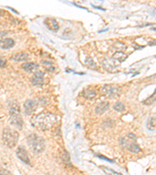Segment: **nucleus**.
I'll list each match as a JSON object with an SVG mask.
<instances>
[{
	"label": "nucleus",
	"mask_w": 156,
	"mask_h": 175,
	"mask_svg": "<svg viewBox=\"0 0 156 175\" xmlns=\"http://www.w3.org/2000/svg\"><path fill=\"white\" fill-rule=\"evenodd\" d=\"M57 118L49 112H41L34 115L31 119V123L33 127L41 131H47L56 124Z\"/></svg>",
	"instance_id": "f257e3e1"
},
{
	"label": "nucleus",
	"mask_w": 156,
	"mask_h": 175,
	"mask_svg": "<svg viewBox=\"0 0 156 175\" xmlns=\"http://www.w3.org/2000/svg\"><path fill=\"white\" fill-rule=\"evenodd\" d=\"M9 113H10V124L18 129H21L23 128V121L20 115V108L18 102L13 101L10 103Z\"/></svg>",
	"instance_id": "f03ea898"
},
{
	"label": "nucleus",
	"mask_w": 156,
	"mask_h": 175,
	"mask_svg": "<svg viewBox=\"0 0 156 175\" xmlns=\"http://www.w3.org/2000/svg\"><path fill=\"white\" fill-rule=\"evenodd\" d=\"M27 143L30 149L34 153H41L45 149V142L44 139L38 135L31 134L27 137Z\"/></svg>",
	"instance_id": "7ed1b4c3"
},
{
	"label": "nucleus",
	"mask_w": 156,
	"mask_h": 175,
	"mask_svg": "<svg viewBox=\"0 0 156 175\" xmlns=\"http://www.w3.org/2000/svg\"><path fill=\"white\" fill-rule=\"evenodd\" d=\"M2 140L8 148L15 147L19 140V133L16 130L6 127L2 131Z\"/></svg>",
	"instance_id": "20e7f679"
},
{
	"label": "nucleus",
	"mask_w": 156,
	"mask_h": 175,
	"mask_svg": "<svg viewBox=\"0 0 156 175\" xmlns=\"http://www.w3.org/2000/svg\"><path fill=\"white\" fill-rule=\"evenodd\" d=\"M102 93L108 98H114L120 96V90L115 85H105L102 88Z\"/></svg>",
	"instance_id": "39448f33"
},
{
	"label": "nucleus",
	"mask_w": 156,
	"mask_h": 175,
	"mask_svg": "<svg viewBox=\"0 0 156 175\" xmlns=\"http://www.w3.org/2000/svg\"><path fill=\"white\" fill-rule=\"evenodd\" d=\"M38 102L34 100H27L23 104V109L27 115H31L35 112L38 108Z\"/></svg>",
	"instance_id": "423d86ee"
},
{
	"label": "nucleus",
	"mask_w": 156,
	"mask_h": 175,
	"mask_svg": "<svg viewBox=\"0 0 156 175\" xmlns=\"http://www.w3.org/2000/svg\"><path fill=\"white\" fill-rule=\"evenodd\" d=\"M44 74L42 72H36L33 77L31 79V83L33 84L34 86H37V87H40L44 84Z\"/></svg>",
	"instance_id": "0eeeda50"
},
{
	"label": "nucleus",
	"mask_w": 156,
	"mask_h": 175,
	"mask_svg": "<svg viewBox=\"0 0 156 175\" xmlns=\"http://www.w3.org/2000/svg\"><path fill=\"white\" fill-rule=\"evenodd\" d=\"M16 153H17V157L20 159L22 162H23L26 164H30V159L27 155V153L26 149L23 146H18L17 151H16Z\"/></svg>",
	"instance_id": "6e6552de"
},
{
	"label": "nucleus",
	"mask_w": 156,
	"mask_h": 175,
	"mask_svg": "<svg viewBox=\"0 0 156 175\" xmlns=\"http://www.w3.org/2000/svg\"><path fill=\"white\" fill-rule=\"evenodd\" d=\"M44 23H45L46 26L48 28L49 30L53 31H56L59 30V25L58 23V22L56 21L55 19L53 18H47L44 20Z\"/></svg>",
	"instance_id": "1a4fd4ad"
},
{
	"label": "nucleus",
	"mask_w": 156,
	"mask_h": 175,
	"mask_svg": "<svg viewBox=\"0 0 156 175\" xmlns=\"http://www.w3.org/2000/svg\"><path fill=\"white\" fill-rule=\"evenodd\" d=\"M15 44V41L12 38H4L0 40V48L2 49H10Z\"/></svg>",
	"instance_id": "9d476101"
},
{
	"label": "nucleus",
	"mask_w": 156,
	"mask_h": 175,
	"mask_svg": "<svg viewBox=\"0 0 156 175\" xmlns=\"http://www.w3.org/2000/svg\"><path fill=\"white\" fill-rule=\"evenodd\" d=\"M109 108V103L107 101L101 102L100 104L97 105L95 108V113L99 115H102L106 111H108Z\"/></svg>",
	"instance_id": "9b49d317"
},
{
	"label": "nucleus",
	"mask_w": 156,
	"mask_h": 175,
	"mask_svg": "<svg viewBox=\"0 0 156 175\" xmlns=\"http://www.w3.org/2000/svg\"><path fill=\"white\" fill-rule=\"evenodd\" d=\"M127 59V55L123 51H117L112 55V60L114 62H117L118 64L124 62Z\"/></svg>",
	"instance_id": "f8f14e48"
},
{
	"label": "nucleus",
	"mask_w": 156,
	"mask_h": 175,
	"mask_svg": "<svg viewBox=\"0 0 156 175\" xmlns=\"http://www.w3.org/2000/svg\"><path fill=\"white\" fill-rule=\"evenodd\" d=\"M22 69L27 72H32L36 70L38 68V65L34 62H28V63H24L22 65Z\"/></svg>",
	"instance_id": "ddd939ff"
},
{
	"label": "nucleus",
	"mask_w": 156,
	"mask_h": 175,
	"mask_svg": "<svg viewBox=\"0 0 156 175\" xmlns=\"http://www.w3.org/2000/svg\"><path fill=\"white\" fill-rule=\"evenodd\" d=\"M11 59L16 61V62H23L29 59V55L26 53H17L11 57Z\"/></svg>",
	"instance_id": "4468645a"
},
{
	"label": "nucleus",
	"mask_w": 156,
	"mask_h": 175,
	"mask_svg": "<svg viewBox=\"0 0 156 175\" xmlns=\"http://www.w3.org/2000/svg\"><path fill=\"white\" fill-rule=\"evenodd\" d=\"M83 97L84 98L87 99V100H92L93 98H95L96 96V93L94 90H91V89H85L84 90L82 93Z\"/></svg>",
	"instance_id": "2eb2a0df"
},
{
	"label": "nucleus",
	"mask_w": 156,
	"mask_h": 175,
	"mask_svg": "<svg viewBox=\"0 0 156 175\" xmlns=\"http://www.w3.org/2000/svg\"><path fill=\"white\" fill-rule=\"evenodd\" d=\"M100 168L102 169V171L106 175H123L121 173L115 171V170H112V169L108 168V167H105V166H101Z\"/></svg>",
	"instance_id": "dca6fc26"
},
{
	"label": "nucleus",
	"mask_w": 156,
	"mask_h": 175,
	"mask_svg": "<svg viewBox=\"0 0 156 175\" xmlns=\"http://www.w3.org/2000/svg\"><path fill=\"white\" fill-rule=\"evenodd\" d=\"M127 145V149H128L130 152L133 153H137L141 151L139 146L135 143H129V144H125Z\"/></svg>",
	"instance_id": "f3484780"
},
{
	"label": "nucleus",
	"mask_w": 156,
	"mask_h": 175,
	"mask_svg": "<svg viewBox=\"0 0 156 175\" xmlns=\"http://www.w3.org/2000/svg\"><path fill=\"white\" fill-rule=\"evenodd\" d=\"M147 128L150 131H154L155 130V117L150 118L147 122Z\"/></svg>",
	"instance_id": "a211bd4d"
},
{
	"label": "nucleus",
	"mask_w": 156,
	"mask_h": 175,
	"mask_svg": "<svg viewBox=\"0 0 156 175\" xmlns=\"http://www.w3.org/2000/svg\"><path fill=\"white\" fill-rule=\"evenodd\" d=\"M154 101H155V93L151 95V97H148V99H146L145 101H143V104L145 105H151Z\"/></svg>",
	"instance_id": "6ab92c4d"
},
{
	"label": "nucleus",
	"mask_w": 156,
	"mask_h": 175,
	"mask_svg": "<svg viewBox=\"0 0 156 175\" xmlns=\"http://www.w3.org/2000/svg\"><path fill=\"white\" fill-rule=\"evenodd\" d=\"M114 110H116V111H119V112H122L125 110V106L123 104H122L121 102H117L113 107Z\"/></svg>",
	"instance_id": "aec40b11"
},
{
	"label": "nucleus",
	"mask_w": 156,
	"mask_h": 175,
	"mask_svg": "<svg viewBox=\"0 0 156 175\" xmlns=\"http://www.w3.org/2000/svg\"><path fill=\"white\" fill-rule=\"evenodd\" d=\"M0 175H13L10 170L0 166Z\"/></svg>",
	"instance_id": "412c9836"
},
{
	"label": "nucleus",
	"mask_w": 156,
	"mask_h": 175,
	"mask_svg": "<svg viewBox=\"0 0 156 175\" xmlns=\"http://www.w3.org/2000/svg\"><path fill=\"white\" fill-rule=\"evenodd\" d=\"M6 60L3 58L0 57V68H5L6 66Z\"/></svg>",
	"instance_id": "4be33fe9"
}]
</instances>
